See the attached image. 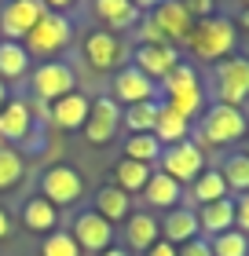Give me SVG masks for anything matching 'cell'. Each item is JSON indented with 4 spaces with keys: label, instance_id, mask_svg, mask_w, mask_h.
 Masks as SVG:
<instances>
[{
    "label": "cell",
    "instance_id": "cell-1",
    "mask_svg": "<svg viewBox=\"0 0 249 256\" xmlns=\"http://www.w3.org/2000/svg\"><path fill=\"white\" fill-rule=\"evenodd\" d=\"M249 132L245 124V114L238 106H223V102H212V106H205V114L198 118V132L191 143L205 154V150L212 146H231L238 143V139Z\"/></svg>",
    "mask_w": 249,
    "mask_h": 256
},
{
    "label": "cell",
    "instance_id": "cell-2",
    "mask_svg": "<svg viewBox=\"0 0 249 256\" xmlns=\"http://www.w3.org/2000/svg\"><path fill=\"white\" fill-rule=\"evenodd\" d=\"M234 44H238V26L223 15H209V18L194 22V30H191L183 48H191L205 62H223V59L234 55Z\"/></svg>",
    "mask_w": 249,
    "mask_h": 256
},
{
    "label": "cell",
    "instance_id": "cell-3",
    "mask_svg": "<svg viewBox=\"0 0 249 256\" xmlns=\"http://www.w3.org/2000/svg\"><path fill=\"white\" fill-rule=\"evenodd\" d=\"M70 37H74V22H70L66 15H59V11H48V15L26 33L22 48L30 52V59H33V55H41V59L48 62L52 55H59L70 44Z\"/></svg>",
    "mask_w": 249,
    "mask_h": 256
},
{
    "label": "cell",
    "instance_id": "cell-4",
    "mask_svg": "<svg viewBox=\"0 0 249 256\" xmlns=\"http://www.w3.org/2000/svg\"><path fill=\"white\" fill-rule=\"evenodd\" d=\"M30 92H33V99H37V102H48V106H52L55 99L77 92V74L70 70V62L48 59L44 66H37L30 74Z\"/></svg>",
    "mask_w": 249,
    "mask_h": 256
},
{
    "label": "cell",
    "instance_id": "cell-5",
    "mask_svg": "<svg viewBox=\"0 0 249 256\" xmlns=\"http://www.w3.org/2000/svg\"><path fill=\"white\" fill-rule=\"evenodd\" d=\"M212 84H216V102L242 110V102L249 99V59L245 55H231V59L216 62Z\"/></svg>",
    "mask_w": 249,
    "mask_h": 256
},
{
    "label": "cell",
    "instance_id": "cell-6",
    "mask_svg": "<svg viewBox=\"0 0 249 256\" xmlns=\"http://www.w3.org/2000/svg\"><path fill=\"white\" fill-rule=\"evenodd\" d=\"M85 62L96 74H117L128 62V44L110 30H92L85 37Z\"/></svg>",
    "mask_w": 249,
    "mask_h": 256
},
{
    "label": "cell",
    "instance_id": "cell-7",
    "mask_svg": "<svg viewBox=\"0 0 249 256\" xmlns=\"http://www.w3.org/2000/svg\"><path fill=\"white\" fill-rule=\"evenodd\" d=\"M158 172H165L169 180H176L183 187V183H194L201 172H205V154L191 143V139H183V143H176V146H165L161 150V158H158Z\"/></svg>",
    "mask_w": 249,
    "mask_h": 256
},
{
    "label": "cell",
    "instance_id": "cell-8",
    "mask_svg": "<svg viewBox=\"0 0 249 256\" xmlns=\"http://www.w3.org/2000/svg\"><path fill=\"white\" fill-rule=\"evenodd\" d=\"M147 22L154 26V33H158L165 44H172V48L187 44V37H191V30H194V18L183 11L180 0H161V4L147 15Z\"/></svg>",
    "mask_w": 249,
    "mask_h": 256
},
{
    "label": "cell",
    "instance_id": "cell-9",
    "mask_svg": "<svg viewBox=\"0 0 249 256\" xmlns=\"http://www.w3.org/2000/svg\"><path fill=\"white\" fill-rule=\"evenodd\" d=\"M48 15L41 0H8L0 8V40H26V33Z\"/></svg>",
    "mask_w": 249,
    "mask_h": 256
},
{
    "label": "cell",
    "instance_id": "cell-10",
    "mask_svg": "<svg viewBox=\"0 0 249 256\" xmlns=\"http://www.w3.org/2000/svg\"><path fill=\"white\" fill-rule=\"evenodd\" d=\"M81 194H85V176H81L74 165H52V168H44V176H41V198H48L55 208L59 205H74Z\"/></svg>",
    "mask_w": 249,
    "mask_h": 256
},
{
    "label": "cell",
    "instance_id": "cell-11",
    "mask_svg": "<svg viewBox=\"0 0 249 256\" xmlns=\"http://www.w3.org/2000/svg\"><path fill=\"white\" fill-rule=\"evenodd\" d=\"M117 132H121V106H117L110 96L92 99V110H88V121L81 128V136H85L92 146H106Z\"/></svg>",
    "mask_w": 249,
    "mask_h": 256
},
{
    "label": "cell",
    "instance_id": "cell-12",
    "mask_svg": "<svg viewBox=\"0 0 249 256\" xmlns=\"http://www.w3.org/2000/svg\"><path fill=\"white\" fill-rule=\"evenodd\" d=\"M117 106H136V102H154L158 99V84L147 77V74H139V70L128 62L121 66L114 74V96H110Z\"/></svg>",
    "mask_w": 249,
    "mask_h": 256
},
{
    "label": "cell",
    "instance_id": "cell-13",
    "mask_svg": "<svg viewBox=\"0 0 249 256\" xmlns=\"http://www.w3.org/2000/svg\"><path fill=\"white\" fill-rule=\"evenodd\" d=\"M132 66L139 74H147L154 84H161L172 74V66H180V48H172V44H136Z\"/></svg>",
    "mask_w": 249,
    "mask_h": 256
},
{
    "label": "cell",
    "instance_id": "cell-14",
    "mask_svg": "<svg viewBox=\"0 0 249 256\" xmlns=\"http://www.w3.org/2000/svg\"><path fill=\"white\" fill-rule=\"evenodd\" d=\"M70 234H74V242L81 246V252H103V249L114 246V227L106 224L96 208H92V212H77Z\"/></svg>",
    "mask_w": 249,
    "mask_h": 256
},
{
    "label": "cell",
    "instance_id": "cell-15",
    "mask_svg": "<svg viewBox=\"0 0 249 256\" xmlns=\"http://www.w3.org/2000/svg\"><path fill=\"white\" fill-rule=\"evenodd\" d=\"M88 110H92V99L85 96V92H70V96L55 99L48 106V118L55 128H63V132H81L88 121Z\"/></svg>",
    "mask_w": 249,
    "mask_h": 256
},
{
    "label": "cell",
    "instance_id": "cell-16",
    "mask_svg": "<svg viewBox=\"0 0 249 256\" xmlns=\"http://www.w3.org/2000/svg\"><path fill=\"white\" fill-rule=\"evenodd\" d=\"M33 132V102L26 99H8L0 106V139H11V143H22Z\"/></svg>",
    "mask_w": 249,
    "mask_h": 256
},
{
    "label": "cell",
    "instance_id": "cell-17",
    "mask_svg": "<svg viewBox=\"0 0 249 256\" xmlns=\"http://www.w3.org/2000/svg\"><path fill=\"white\" fill-rule=\"evenodd\" d=\"M154 242H161V224H158V216H150V212H132L125 220V249L128 252H147Z\"/></svg>",
    "mask_w": 249,
    "mask_h": 256
},
{
    "label": "cell",
    "instance_id": "cell-18",
    "mask_svg": "<svg viewBox=\"0 0 249 256\" xmlns=\"http://www.w3.org/2000/svg\"><path fill=\"white\" fill-rule=\"evenodd\" d=\"M158 224H161V242H169V246H183V242H191V238L201 234L198 230V212L187 208V205L169 208L165 220H158Z\"/></svg>",
    "mask_w": 249,
    "mask_h": 256
},
{
    "label": "cell",
    "instance_id": "cell-19",
    "mask_svg": "<svg viewBox=\"0 0 249 256\" xmlns=\"http://www.w3.org/2000/svg\"><path fill=\"white\" fill-rule=\"evenodd\" d=\"M198 230L205 238H216L223 230H234V198H220V202L198 205Z\"/></svg>",
    "mask_w": 249,
    "mask_h": 256
},
{
    "label": "cell",
    "instance_id": "cell-20",
    "mask_svg": "<svg viewBox=\"0 0 249 256\" xmlns=\"http://www.w3.org/2000/svg\"><path fill=\"white\" fill-rule=\"evenodd\" d=\"M92 11H96V18L103 22V30H128L139 22V11L132 8V0H92Z\"/></svg>",
    "mask_w": 249,
    "mask_h": 256
},
{
    "label": "cell",
    "instance_id": "cell-21",
    "mask_svg": "<svg viewBox=\"0 0 249 256\" xmlns=\"http://www.w3.org/2000/svg\"><path fill=\"white\" fill-rule=\"evenodd\" d=\"M96 212L106 220V224H125L128 216H132V198H128L121 187H114V183H106V187L96 190Z\"/></svg>",
    "mask_w": 249,
    "mask_h": 256
},
{
    "label": "cell",
    "instance_id": "cell-22",
    "mask_svg": "<svg viewBox=\"0 0 249 256\" xmlns=\"http://www.w3.org/2000/svg\"><path fill=\"white\" fill-rule=\"evenodd\" d=\"M154 139H158L161 146L183 143V139H191V121L180 118L176 110H169V106L161 102V106H158V121H154Z\"/></svg>",
    "mask_w": 249,
    "mask_h": 256
},
{
    "label": "cell",
    "instance_id": "cell-23",
    "mask_svg": "<svg viewBox=\"0 0 249 256\" xmlns=\"http://www.w3.org/2000/svg\"><path fill=\"white\" fill-rule=\"evenodd\" d=\"M143 198H147V205L150 208H176L180 205V198H183V187L176 180H169L165 172H150V183L143 187Z\"/></svg>",
    "mask_w": 249,
    "mask_h": 256
},
{
    "label": "cell",
    "instance_id": "cell-24",
    "mask_svg": "<svg viewBox=\"0 0 249 256\" xmlns=\"http://www.w3.org/2000/svg\"><path fill=\"white\" fill-rule=\"evenodd\" d=\"M161 102H165L169 110H176L180 118H187V121H194V118H201V114H205V92H201V84L176 88V92H165V96H161Z\"/></svg>",
    "mask_w": 249,
    "mask_h": 256
},
{
    "label": "cell",
    "instance_id": "cell-25",
    "mask_svg": "<svg viewBox=\"0 0 249 256\" xmlns=\"http://www.w3.org/2000/svg\"><path fill=\"white\" fill-rule=\"evenodd\" d=\"M22 224H26L30 230H37V234H52V230L59 227V208L48 202V198H30L26 205H22Z\"/></svg>",
    "mask_w": 249,
    "mask_h": 256
},
{
    "label": "cell",
    "instance_id": "cell-26",
    "mask_svg": "<svg viewBox=\"0 0 249 256\" xmlns=\"http://www.w3.org/2000/svg\"><path fill=\"white\" fill-rule=\"evenodd\" d=\"M150 165H139V161H128V158H121L114 165V187H121L128 198L132 194H143V187L150 183Z\"/></svg>",
    "mask_w": 249,
    "mask_h": 256
},
{
    "label": "cell",
    "instance_id": "cell-27",
    "mask_svg": "<svg viewBox=\"0 0 249 256\" xmlns=\"http://www.w3.org/2000/svg\"><path fill=\"white\" fill-rule=\"evenodd\" d=\"M158 106H161V99H154V102H136V106H121V128H125L128 136H147V132H154Z\"/></svg>",
    "mask_w": 249,
    "mask_h": 256
},
{
    "label": "cell",
    "instance_id": "cell-28",
    "mask_svg": "<svg viewBox=\"0 0 249 256\" xmlns=\"http://www.w3.org/2000/svg\"><path fill=\"white\" fill-rule=\"evenodd\" d=\"M30 74V52L19 40H0V80H22Z\"/></svg>",
    "mask_w": 249,
    "mask_h": 256
},
{
    "label": "cell",
    "instance_id": "cell-29",
    "mask_svg": "<svg viewBox=\"0 0 249 256\" xmlns=\"http://www.w3.org/2000/svg\"><path fill=\"white\" fill-rule=\"evenodd\" d=\"M191 198L198 205H209V202H220V198H231V190H227V183H223V176H220V168H205L201 176L191 183Z\"/></svg>",
    "mask_w": 249,
    "mask_h": 256
},
{
    "label": "cell",
    "instance_id": "cell-30",
    "mask_svg": "<svg viewBox=\"0 0 249 256\" xmlns=\"http://www.w3.org/2000/svg\"><path fill=\"white\" fill-rule=\"evenodd\" d=\"M161 150H165V146L154 139V132H147V136H128L121 154H125L128 161H139V165H158Z\"/></svg>",
    "mask_w": 249,
    "mask_h": 256
},
{
    "label": "cell",
    "instance_id": "cell-31",
    "mask_svg": "<svg viewBox=\"0 0 249 256\" xmlns=\"http://www.w3.org/2000/svg\"><path fill=\"white\" fill-rule=\"evenodd\" d=\"M220 176H223V183H227V190H234L238 198L249 194V154H227Z\"/></svg>",
    "mask_w": 249,
    "mask_h": 256
},
{
    "label": "cell",
    "instance_id": "cell-32",
    "mask_svg": "<svg viewBox=\"0 0 249 256\" xmlns=\"http://www.w3.org/2000/svg\"><path fill=\"white\" fill-rule=\"evenodd\" d=\"M26 176V158L15 146H0V190H11Z\"/></svg>",
    "mask_w": 249,
    "mask_h": 256
},
{
    "label": "cell",
    "instance_id": "cell-33",
    "mask_svg": "<svg viewBox=\"0 0 249 256\" xmlns=\"http://www.w3.org/2000/svg\"><path fill=\"white\" fill-rule=\"evenodd\" d=\"M212 256H249V238L242 230H223V234L209 238Z\"/></svg>",
    "mask_w": 249,
    "mask_h": 256
},
{
    "label": "cell",
    "instance_id": "cell-34",
    "mask_svg": "<svg viewBox=\"0 0 249 256\" xmlns=\"http://www.w3.org/2000/svg\"><path fill=\"white\" fill-rule=\"evenodd\" d=\"M41 256H85V252H81V246L74 242L70 230H52L41 242Z\"/></svg>",
    "mask_w": 249,
    "mask_h": 256
},
{
    "label": "cell",
    "instance_id": "cell-35",
    "mask_svg": "<svg viewBox=\"0 0 249 256\" xmlns=\"http://www.w3.org/2000/svg\"><path fill=\"white\" fill-rule=\"evenodd\" d=\"M191 84H201V80H198V70H194L191 62L180 59V66H172V74L161 80V96H165V92H176V88H191Z\"/></svg>",
    "mask_w": 249,
    "mask_h": 256
},
{
    "label": "cell",
    "instance_id": "cell-36",
    "mask_svg": "<svg viewBox=\"0 0 249 256\" xmlns=\"http://www.w3.org/2000/svg\"><path fill=\"white\" fill-rule=\"evenodd\" d=\"M180 4H183V11H187V15H191L194 22L209 18V15H216V11H212V8H216V0H180Z\"/></svg>",
    "mask_w": 249,
    "mask_h": 256
},
{
    "label": "cell",
    "instance_id": "cell-37",
    "mask_svg": "<svg viewBox=\"0 0 249 256\" xmlns=\"http://www.w3.org/2000/svg\"><path fill=\"white\" fill-rule=\"evenodd\" d=\"M176 256H212L209 249V238H191V242H183V246H176Z\"/></svg>",
    "mask_w": 249,
    "mask_h": 256
},
{
    "label": "cell",
    "instance_id": "cell-38",
    "mask_svg": "<svg viewBox=\"0 0 249 256\" xmlns=\"http://www.w3.org/2000/svg\"><path fill=\"white\" fill-rule=\"evenodd\" d=\"M234 230H242L249 238V194L234 198Z\"/></svg>",
    "mask_w": 249,
    "mask_h": 256
},
{
    "label": "cell",
    "instance_id": "cell-39",
    "mask_svg": "<svg viewBox=\"0 0 249 256\" xmlns=\"http://www.w3.org/2000/svg\"><path fill=\"white\" fill-rule=\"evenodd\" d=\"M143 256H176V246H169V242H154Z\"/></svg>",
    "mask_w": 249,
    "mask_h": 256
},
{
    "label": "cell",
    "instance_id": "cell-40",
    "mask_svg": "<svg viewBox=\"0 0 249 256\" xmlns=\"http://www.w3.org/2000/svg\"><path fill=\"white\" fill-rule=\"evenodd\" d=\"M41 4L48 8V11H59V15H66V8L74 4V0H41Z\"/></svg>",
    "mask_w": 249,
    "mask_h": 256
},
{
    "label": "cell",
    "instance_id": "cell-41",
    "mask_svg": "<svg viewBox=\"0 0 249 256\" xmlns=\"http://www.w3.org/2000/svg\"><path fill=\"white\" fill-rule=\"evenodd\" d=\"M8 234H11V216H8V208H0V242Z\"/></svg>",
    "mask_w": 249,
    "mask_h": 256
},
{
    "label": "cell",
    "instance_id": "cell-42",
    "mask_svg": "<svg viewBox=\"0 0 249 256\" xmlns=\"http://www.w3.org/2000/svg\"><path fill=\"white\" fill-rule=\"evenodd\" d=\"M158 4H161V0H132V8L139 11V15H143V11H147V15H150V11H154V8H158Z\"/></svg>",
    "mask_w": 249,
    "mask_h": 256
},
{
    "label": "cell",
    "instance_id": "cell-43",
    "mask_svg": "<svg viewBox=\"0 0 249 256\" xmlns=\"http://www.w3.org/2000/svg\"><path fill=\"white\" fill-rule=\"evenodd\" d=\"M99 256H132V252H128L125 246H110V249H103Z\"/></svg>",
    "mask_w": 249,
    "mask_h": 256
},
{
    "label": "cell",
    "instance_id": "cell-44",
    "mask_svg": "<svg viewBox=\"0 0 249 256\" xmlns=\"http://www.w3.org/2000/svg\"><path fill=\"white\" fill-rule=\"evenodd\" d=\"M238 26H242V30H249V8H245L242 15H238Z\"/></svg>",
    "mask_w": 249,
    "mask_h": 256
},
{
    "label": "cell",
    "instance_id": "cell-45",
    "mask_svg": "<svg viewBox=\"0 0 249 256\" xmlns=\"http://www.w3.org/2000/svg\"><path fill=\"white\" fill-rule=\"evenodd\" d=\"M4 102H8V84L0 80V106H4Z\"/></svg>",
    "mask_w": 249,
    "mask_h": 256
},
{
    "label": "cell",
    "instance_id": "cell-46",
    "mask_svg": "<svg viewBox=\"0 0 249 256\" xmlns=\"http://www.w3.org/2000/svg\"><path fill=\"white\" fill-rule=\"evenodd\" d=\"M245 136H249V132H245ZM242 154H249V143H245V150H242Z\"/></svg>",
    "mask_w": 249,
    "mask_h": 256
},
{
    "label": "cell",
    "instance_id": "cell-47",
    "mask_svg": "<svg viewBox=\"0 0 249 256\" xmlns=\"http://www.w3.org/2000/svg\"><path fill=\"white\" fill-rule=\"evenodd\" d=\"M242 4H245V8H249V0H242Z\"/></svg>",
    "mask_w": 249,
    "mask_h": 256
}]
</instances>
